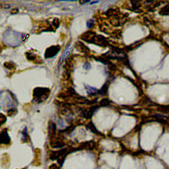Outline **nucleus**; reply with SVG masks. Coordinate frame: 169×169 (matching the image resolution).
I'll return each instance as SVG.
<instances>
[{
    "label": "nucleus",
    "instance_id": "nucleus-6",
    "mask_svg": "<svg viewBox=\"0 0 169 169\" xmlns=\"http://www.w3.org/2000/svg\"><path fill=\"white\" fill-rule=\"evenodd\" d=\"M75 46L79 51H80L82 53L89 54L91 52L90 49L84 43L80 41H77L75 44Z\"/></svg>",
    "mask_w": 169,
    "mask_h": 169
},
{
    "label": "nucleus",
    "instance_id": "nucleus-1",
    "mask_svg": "<svg viewBox=\"0 0 169 169\" xmlns=\"http://www.w3.org/2000/svg\"><path fill=\"white\" fill-rule=\"evenodd\" d=\"M50 93V89L47 87H36L33 91V101L38 103H42L48 98Z\"/></svg>",
    "mask_w": 169,
    "mask_h": 169
},
{
    "label": "nucleus",
    "instance_id": "nucleus-10",
    "mask_svg": "<svg viewBox=\"0 0 169 169\" xmlns=\"http://www.w3.org/2000/svg\"><path fill=\"white\" fill-rule=\"evenodd\" d=\"M108 85L106 83L104 85L101 89L99 90L98 94L102 95H106L107 91H108Z\"/></svg>",
    "mask_w": 169,
    "mask_h": 169
},
{
    "label": "nucleus",
    "instance_id": "nucleus-2",
    "mask_svg": "<svg viewBox=\"0 0 169 169\" xmlns=\"http://www.w3.org/2000/svg\"><path fill=\"white\" fill-rule=\"evenodd\" d=\"M61 49L59 45H52L47 48L45 52L44 57L46 59H51L57 55Z\"/></svg>",
    "mask_w": 169,
    "mask_h": 169
},
{
    "label": "nucleus",
    "instance_id": "nucleus-7",
    "mask_svg": "<svg viewBox=\"0 0 169 169\" xmlns=\"http://www.w3.org/2000/svg\"><path fill=\"white\" fill-rule=\"evenodd\" d=\"M10 138L9 137L6 129H4L1 132V144L7 145V144H10Z\"/></svg>",
    "mask_w": 169,
    "mask_h": 169
},
{
    "label": "nucleus",
    "instance_id": "nucleus-13",
    "mask_svg": "<svg viewBox=\"0 0 169 169\" xmlns=\"http://www.w3.org/2000/svg\"><path fill=\"white\" fill-rule=\"evenodd\" d=\"M83 67L84 68V69L85 70H89L91 68V64L88 61H87V62L84 63Z\"/></svg>",
    "mask_w": 169,
    "mask_h": 169
},
{
    "label": "nucleus",
    "instance_id": "nucleus-9",
    "mask_svg": "<svg viewBox=\"0 0 169 169\" xmlns=\"http://www.w3.org/2000/svg\"><path fill=\"white\" fill-rule=\"evenodd\" d=\"M4 66L5 68L11 71H15L16 69V65L13 62H5L4 64Z\"/></svg>",
    "mask_w": 169,
    "mask_h": 169
},
{
    "label": "nucleus",
    "instance_id": "nucleus-8",
    "mask_svg": "<svg viewBox=\"0 0 169 169\" xmlns=\"http://www.w3.org/2000/svg\"><path fill=\"white\" fill-rule=\"evenodd\" d=\"M85 88L87 91V93L89 97H92L93 95H95L98 93V91L97 89L93 88L92 87H89V85H85Z\"/></svg>",
    "mask_w": 169,
    "mask_h": 169
},
{
    "label": "nucleus",
    "instance_id": "nucleus-12",
    "mask_svg": "<svg viewBox=\"0 0 169 169\" xmlns=\"http://www.w3.org/2000/svg\"><path fill=\"white\" fill-rule=\"evenodd\" d=\"M100 104L102 106H108L110 104V101L108 99H103L100 102Z\"/></svg>",
    "mask_w": 169,
    "mask_h": 169
},
{
    "label": "nucleus",
    "instance_id": "nucleus-5",
    "mask_svg": "<svg viewBox=\"0 0 169 169\" xmlns=\"http://www.w3.org/2000/svg\"><path fill=\"white\" fill-rule=\"evenodd\" d=\"M95 35H96L95 32H93V31H91V30H89V31H87V32H85L83 34H82L80 36V38L85 42L89 43L91 39L93 38Z\"/></svg>",
    "mask_w": 169,
    "mask_h": 169
},
{
    "label": "nucleus",
    "instance_id": "nucleus-16",
    "mask_svg": "<svg viewBox=\"0 0 169 169\" xmlns=\"http://www.w3.org/2000/svg\"><path fill=\"white\" fill-rule=\"evenodd\" d=\"M99 1H95V2H93V3H91V5L93 4H95V3H97L99 2Z\"/></svg>",
    "mask_w": 169,
    "mask_h": 169
},
{
    "label": "nucleus",
    "instance_id": "nucleus-14",
    "mask_svg": "<svg viewBox=\"0 0 169 169\" xmlns=\"http://www.w3.org/2000/svg\"><path fill=\"white\" fill-rule=\"evenodd\" d=\"M18 12V9H13L11 11V13L13 14H17Z\"/></svg>",
    "mask_w": 169,
    "mask_h": 169
},
{
    "label": "nucleus",
    "instance_id": "nucleus-3",
    "mask_svg": "<svg viewBox=\"0 0 169 169\" xmlns=\"http://www.w3.org/2000/svg\"><path fill=\"white\" fill-rule=\"evenodd\" d=\"M78 95L76 93L74 89L70 87L68 88L66 91L60 93L57 95V97L62 99H68L71 97H74L75 99Z\"/></svg>",
    "mask_w": 169,
    "mask_h": 169
},
{
    "label": "nucleus",
    "instance_id": "nucleus-15",
    "mask_svg": "<svg viewBox=\"0 0 169 169\" xmlns=\"http://www.w3.org/2000/svg\"><path fill=\"white\" fill-rule=\"evenodd\" d=\"M79 2H80V3L81 4H85V3L89 2L90 1H80Z\"/></svg>",
    "mask_w": 169,
    "mask_h": 169
},
{
    "label": "nucleus",
    "instance_id": "nucleus-11",
    "mask_svg": "<svg viewBox=\"0 0 169 169\" xmlns=\"http://www.w3.org/2000/svg\"><path fill=\"white\" fill-rule=\"evenodd\" d=\"M95 25V22L93 20L89 19V21H87V26L88 28L92 29V28H94Z\"/></svg>",
    "mask_w": 169,
    "mask_h": 169
},
{
    "label": "nucleus",
    "instance_id": "nucleus-4",
    "mask_svg": "<svg viewBox=\"0 0 169 169\" xmlns=\"http://www.w3.org/2000/svg\"><path fill=\"white\" fill-rule=\"evenodd\" d=\"M25 56L27 59H28L29 61L33 62L34 63H43L41 59L39 57L32 52H30L29 51L25 53Z\"/></svg>",
    "mask_w": 169,
    "mask_h": 169
}]
</instances>
